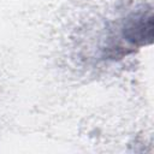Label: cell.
Here are the masks:
<instances>
[{"mask_svg": "<svg viewBox=\"0 0 154 154\" xmlns=\"http://www.w3.org/2000/svg\"><path fill=\"white\" fill-rule=\"evenodd\" d=\"M122 37L135 47L149 45L153 41L152 10L137 11L129 14L122 26Z\"/></svg>", "mask_w": 154, "mask_h": 154, "instance_id": "6da1fadb", "label": "cell"}]
</instances>
